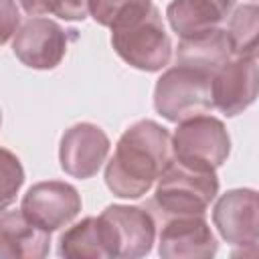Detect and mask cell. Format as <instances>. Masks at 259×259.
Segmentation results:
<instances>
[{
  "label": "cell",
  "instance_id": "6da1fadb",
  "mask_svg": "<svg viewBox=\"0 0 259 259\" xmlns=\"http://www.w3.org/2000/svg\"><path fill=\"white\" fill-rule=\"evenodd\" d=\"M170 160V132L154 119H140L119 136L105 166V184L117 198H142Z\"/></svg>",
  "mask_w": 259,
  "mask_h": 259
},
{
  "label": "cell",
  "instance_id": "7a4b0ae2",
  "mask_svg": "<svg viewBox=\"0 0 259 259\" xmlns=\"http://www.w3.org/2000/svg\"><path fill=\"white\" fill-rule=\"evenodd\" d=\"M111 47L121 61L146 73L162 71L172 59V40L156 6L130 22L111 28Z\"/></svg>",
  "mask_w": 259,
  "mask_h": 259
},
{
  "label": "cell",
  "instance_id": "3957f363",
  "mask_svg": "<svg viewBox=\"0 0 259 259\" xmlns=\"http://www.w3.org/2000/svg\"><path fill=\"white\" fill-rule=\"evenodd\" d=\"M156 182L152 204L164 219L204 214L219 194L217 172H198L174 160H170Z\"/></svg>",
  "mask_w": 259,
  "mask_h": 259
},
{
  "label": "cell",
  "instance_id": "277c9868",
  "mask_svg": "<svg viewBox=\"0 0 259 259\" xmlns=\"http://www.w3.org/2000/svg\"><path fill=\"white\" fill-rule=\"evenodd\" d=\"M170 148L174 162L198 172H217L231 154V138L221 119L200 113L178 121Z\"/></svg>",
  "mask_w": 259,
  "mask_h": 259
},
{
  "label": "cell",
  "instance_id": "5b68a950",
  "mask_svg": "<svg viewBox=\"0 0 259 259\" xmlns=\"http://www.w3.org/2000/svg\"><path fill=\"white\" fill-rule=\"evenodd\" d=\"M210 77L184 65L166 69L154 87V109L172 123L206 113L212 109Z\"/></svg>",
  "mask_w": 259,
  "mask_h": 259
},
{
  "label": "cell",
  "instance_id": "8992f818",
  "mask_svg": "<svg viewBox=\"0 0 259 259\" xmlns=\"http://www.w3.org/2000/svg\"><path fill=\"white\" fill-rule=\"evenodd\" d=\"M97 223L107 257L138 259L152 251L156 221L150 210L130 204H109L97 217Z\"/></svg>",
  "mask_w": 259,
  "mask_h": 259
},
{
  "label": "cell",
  "instance_id": "52a82bcc",
  "mask_svg": "<svg viewBox=\"0 0 259 259\" xmlns=\"http://www.w3.org/2000/svg\"><path fill=\"white\" fill-rule=\"evenodd\" d=\"M71 32L73 30H65L55 20L32 16L14 32L12 53L22 65L30 69H55L65 59L71 38H75Z\"/></svg>",
  "mask_w": 259,
  "mask_h": 259
},
{
  "label": "cell",
  "instance_id": "ba28073f",
  "mask_svg": "<svg viewBox=\"0 0 259 259\" xmlns=\"http://www.w3.org/2000/svg\"><path fill=\"white\" fill-rule=\"evenodd\" d=\"M210 99L227 117L243 113L257 99V55L231 57L210 77Z\"/></svg>",
  "mask_w": 259,
  "mask_h": 259
},
{
  "label": "cell",
  "instance_id": "9c48e42d",
  "mask_svg": "<svg viewBox=\"0 0 259 259\" xmlns=\"http://www.w3.org/2000/svg\"><path fill=\"white\" fill-rule=\"evenodd\" d=\"M20 210L28 221L53 233L69 225L81 212V194L69 182H36L22 196Z\"/></svg>",
  "mask_w": 259,
  "mask_h": 259
},
{
  "label": "cell",
  "instance_id": "30bf717a",
  "mask_svg": "<svg viewBox=\"0 0 259 259\" xmlns=\"http://www.w3.org/2000/svg\"><path fill=\"white\" fill-rule=\"evenodd\" d=\"M257 212V192L253 188H233L217 200L212 208V223L227 243L241 249L247 247L255 253L259 239Z\"/></svg>",
  "mask_w": 259,
  "mask_h": 259
},
{
  "label": "cell",
  "instance_id": "8fae6325",
  "mask_svg": "<svg viewBox=\"0 0 259 259\" xmlns=\"http://www.w3.org/2000/svg\"><path fill=\"white\" fill-rule=\"evenodd\" d=\"M111 142L107 134L89 121H81L65 130L59 144L61 168L79 180L93 178L107 160Z\"/></svg>",
  "mask_w": 259,
  "mask_h": 259
},
{
  "label": "cell",
  "instance_id": "7c38bea8",
  "mask_svg": "<svg viewBox=\"0 0 259 259\" xmlns=\"http://www.w3.org/2000/svg\"><path fill=\"white\" fill-rule=\"evenodd\" d=\"M217 251L219 243L204 214L170 217L158 237V255L164 259H208Z\"/></svg>",
  "mask_w": 259,
  "mask_h": 259
},
{
  "label": "cell",
  "instance_id": "4fadbf2b",
  "mask_svg": "<svg viewBox=\"0 0 259 259\" xmlns=\"http://www.w3.org/2000/svg\"><path fill=\"white\" fill-rule=\"evenodd\" d=\"M51 249V233L28 221L22 210L0 212V257L42 259Z\"/></svg>",
  "mask_w": 259,
  "mask_h": 259
},
{
  "label": "cell",
  "instance_id": "5bb4252c",
  "mask_svg": "<svg viewBox=\"0 0 259 259\" xmlns=\"http://www.w3.org/2000/svg\"><path fill=\"white\" fill-rule=\"evenodd\" d=\"M235 0H172L166 8L170 28L180 36H192L217 28L233 10Z\"/></svg>",
  "mask_w": 259,
  "mask_h": 259
},
{
  "label": "cell",
  "instance_id": "9a60e30c",
  "mask_svg": "<svg viewBox=\"0 0 259 259\" xmlns=\"http://www.w3.org/2000/svg\"><path fill=\"white\" fill-rule=\"evenodd\" d=\"M231 57L233 53L227 38V30L221 26L180 38L176 49V65L192 67L208 75H212Z\"/></svg>",
  "mask_w": 259,
  "mask_h": 259
},
{
  "label": "cell",
  "instance_id": "2e32d148",
  "mask_svg": "<svg viewBox=\"0 0 259 259\" xmlns=\"http://www.w3.org/2000/svg\"><path fill=\"white\" fill-rule=\"evenodd\" d=\"M59 257L67 259H103L105 249L97 217H85L59 237Z\"/></svg>",
  "mask_w": 259,
  "mask_h": 259
},
{
  "label": "cell",
  "instance_id": "e0dca14e",
  "mask_svg": "<svg viewBox=\"0 0 259 259\" xmlns=\"http://www.w3.org/2000/svg\"><path fill=\"white\" fill-rule=\"evenodd\" d=\"M257 30H259V10L257 4H241L229 18L227 38L231 45V53L235 57L241 55H257Z\"/></svg>",
  "mask_w": 259,
  "mask_h": 259
},
{
  "label": "cell",
  "instance_id": "ac0fdd59",
  "mask_svg": "<svg viewBox=\"0 0 259 259\" xmlns=\"http://www.w3.org/2000/svg\"><path fill=\"white\" fill-rule=\"evenodd\" d=\"M154 6L152 0H87V14L107 28L121 26Z\"/></svg>",
  "mask_w": 259,
  "mask_h": 259
},
{
  "label": "cell",
  "instance_id": "d6986e66",
  "mask_svg": "<svg viewBox=\"0 0 259 259\" xmlns=\"http://www.w3.org/2000/svg\"><path fill=\"white\" fill-rule=\"evenodd\" d=\"M24 184V168L20 158L0 146V212L6 210L18 196Z\"/></svg>",
  "mask_w": 259,
  "mask_h": 259
},
{
  "label": "cell",
  "instance_id": "ffe728a7",
  "mask_svg": "<svg viewBox=\"0 0 259 259\" xmlns=\"http://www.w3.org/2000/svg\"><path fill=\"white\" fill-rule=\"evenodd\" d=\"M30 16L51 14L61 20H83L87 16V0H18Z\"/></svg>",
  "mask_w": 259,
  "mask_h": 259
},
{
  "label": "cell",
  "instance_id": "44dd1931",
  "mask_svg": "<svg viewBox=\"0 0 259 259\" xmlns=\"http://www.w3.org/2000/svg\"><path fill=\"white\" fill-rule=\"evenodd\" d=\"M20 26V10L16 0H0V45L8 42Z\"/></svg>",
  "mask_w": 259,
  "mask_h": 259
},
{
  "label": "cell",
  "instance_id": "7402d4cb",
  "mask_svg": "<svg viewBox=\"0 0 259 259\" xmlns=\"http://www.w3.org/2000/svg\"><path fill=\"white\" fill-rule=\"evenodd\" d=\"M0 125H2V111H0Z\"/></svg>",
  "mask_w": 259,
  "mask_h": 259
}]
</instances>
